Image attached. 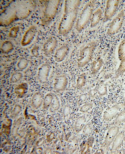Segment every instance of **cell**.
Segmentation results:
<instances>
[{"label": "cell", "mask_w": 125, "mask_h": 154, "mask_svg": "<svg viewBox=\"0 0 125 154\" xmlns=\"http://www.w3.org/2000/svg\"><path fill=\"white\" fill-rule=\"evenodd\" d=\"M35 7L33 1H11L4 7L1 12V26H8L14 22L27 18L34 10Z\"/></svg>", "instance_id": "6da1fadb"}, {"label": "cell", "mask_w": 125, "mask_h": 154, "mask_svg": "<svg viewBox=\"0 0 125 154\" xmlns=\"http://www.w3.org/2000/svg\"><path fill=\"white\" fill-rule=\"evenodd\" d=\"M80 1H66L64 14L58 27L59 34L63 36L68 35L71 32L77 19Z\"/></svg>", "instance_id": "7a4b0ae2"}, {"label": "cell", "mask_w": 125, "mask_h": 154, "mask_svg": "<svg viewBox=\"0 0 125 154\" xmlns=\"http://www.w3.org/2000/svg\"><path fill=\"white\" fill-rule=\"evenodd\" d=\"M61 1H46L42 23L43 25H48L55 18L58 13Z\"/></svg>", "instance_id": "3957f363"}, {"label": "cell", "mask_w": 125, "mask_h": 154, "mask_svg": "<svg viewBox=\"0 0 125 154\" xmlns=\"http://www.w3.org/2000/svg\"><path fill=\"white\" fill-rule=\"evenodd\" d=\"M94 5V2L90 1L84 6L77 21L76 28L78 32H80L82 31L91 20Z\"/></svg>", "instance_id": "277c9868"}, {"label": "cell", "mask_w": 125, "mask_h": 154, "mask_svg": "<svg viewBox=\"0 0 125 154\" xmlns=\"http://www.w3.org/2000/svg\"><path fill=\"white\" fill-rule=\"evenodd\" d=\"M96 47V44L92 42L80 50L78 60V65L79 68L85 67L91 61Z\"/></svg>", "instance_id": "5b68a950"}, {"label": "cell", "mask_w": 125, "mask_h": 154, "mask_svg": "<svg viewBox=\"0 0 125 154\" xmlns=\"http://www.w3.org/2000/svg\"><path fill=\"white\" fill-rule=\"evenodd\" d=\"M124 18V11L122 10L112 21L107 32L109 35H115L119 32L123 25Z\"/></svg>", "instance_id": "8992f818"}, {"label": "cell", "mask_w": 125, "mask_h": 154, "mask_svg": "<svg viewBox=\"0 0 125 154\" xmlns=\"http://www.w3.org/2000/svg\"><path fill=\"white\" fill-rule=\"evenodd\" d=\"M118 58L120 63L116 72V78H118L125 72V38L121 42L118 48Z\"/></svg>", "instance_id": "52a82bcc"}, {"label": "cell", "mask_w": 125, "mask_h": 154, "mask_svg": "<svg viewBox=\"0 0 125 154\" xmlns=\"http://www.w3.org/2000/svg\"><path fill=\"white\" fill-rule=\"evenodd\" d=\"M118 0H109L107 2L103 21L111 20L116 13L120 3Z\"/></svg>", "instance_id": "ba28073f"}, {"label": "cell", "mask_w": 125, "mask_h": 154, "mask_svg": "<svg viewBox=\"0 0 125 154\" xmlns=\"http://www.w3.org/2000/svg\"><path fill=\"white\" fill-rule=\"evenodd\" d=\"M58 41L54 37H50L44 43L43 51L46 56L50 57L54 53L58 46Z\"/></svg>", "instance_id": "9c48e42d"}, {"label": "cell", "mask_w": 125, "mask_h": 154, "mask_svg": "<svg viewBox=\"0 0 125 154\" xmlns=\"http://www.w3.org/2000/svg\"><path fill=\"white\" fill-rule=\"evenodd\" d=\"M37 31V28L34 26L29 27L22 38L21 42V45L26 47L30 45L34 39Z\"/></svg>", "instance_id": "30bf717a"}, {"label": "cell", "mask_w": 125, "mask_h": 154, "mask_svg": "<svg viewBox=\"0 0 125 154\" xmlns=\"http://www.w3.org/2000/svg\"><path fill=\"white\" fill-rule=\"evenodd\" d=\"M51 69L50 66L47 63H43L39 68L37 78L39 82L41 84L47 83Z\"/></svg>", "instance_id": "8fae6325"}, {"label": "cell", "mask_w": 125, "mask_h": 154, "mask_svg": "<svg viewBox=\"0 0 125 154\" xmlns=\"http://www.w3.org/2000/svg\"><path fill=\"white\" fill-rule=\"evenodd\" d=\"M120 128L115 126L110 128L108 130L103 143V147L106 151L113 142L115 138L119 132Z\"/></svg>", "instance_id": "7c38bea8"}, {"label": "cell", "mask_w": 125, "mask_h": 154, "mask_svg": "<svg viewBox=\"0 0 125 154\" xmlns=\"http://www.w3.org/2000/svg\"><path fill=\"white\" fill-rule=\"evenodd\" d=\"M68 83L67 77L64 75L58 76L55 78L53 84L54 89L58 92H62L67 88Z\"/></svg>", "instance_id": "4fadbf2b"}, {"label": "cell", "mask_w": 125, "mask_h": 154, "mask_svg": "<svg viewBox=\"0 0 125 154\" xmlns=\"http://www.w3.org/2000/svg\"><path fill=\"white\" fill-rule=\"evenodd\" d=\"M70 48L67 45H63L55 51L54 58L56 62L60 63L63 61L68 55Z\"/></svg>", "instance_id": "5bb4252c"}, {"label": "cell", "mask_w": 125, "mask_h": 154, "mask_svg": "<svg viewBox=\"0 0 125 154\" xmlns=\"http://www.w3.org/2000/svg\"><path fill=\"white\" fill-rule=\"evenodd\" d=\"M120 106L117 105L108 108L105 112L103 115V119L106 121L112 120L120 112Z\"/></svg>", "instance_id": "9a60e30c"}, {"label": "cell", "mask_w": 125, "mask_h": 154, "mask_svg": "<svg viewBox=\"0 0 125 154\" xmlns=\"http://www.w3.org/2000/svg\"><path fill=\"white\" fill-rule=\"evenodd\" d=\"M124 137V134L122 132L117 135L113 142L111 151L112 153H115L119 149L123 143Z\"/></svg>", "instance_id": "2e32d148"}, {"label": "cell", "mask_w": 125, "mask_h": 154, "mask_svg": "<svg viewBox=\"0 0 125 154\" xmlns=\"http://www.w3.org/2000/svg\"><path fill=\"white\" fill-rule=\"evenodd\" d=\"M43 100L41 94L36 92L33 95L31 100V106L33 109H39L43 104Z\"/></svg>", "instance_id": "e0dca14e"}, {"label": "cell", "mask_w": 125, "mask_h": 154, "mask_svg": "<svg viewBox=\"0 0 125 154\" xmlns=\"http://www.w3.org/2000/svg\"><path fill=\"white\" fill-rule=\"evenodd\" d=\"M102 12L99 8L93 13L91 20V26L94 27L96 26L102 19Z\"/></svg>", "instance_id": "ac0fdd59"}, {"label": "cell", "mask_w": 125, "mask_h": 154, "mask_svg": "<svg viewBox=\"0 0 125 154\" xmlns=\"http://www.w3.org/2000/svg\"><path fill=\"white\" fill-rule=\"evenodd\" d=\"M28 84L25 82L21 83L15 88L14 92L19 97H22L28 92Z\"/></svg>", "instance_id": "d6986e66"}, {"label": "cell", "mask_w": 125, "mask_h": 154, "mask_svg": "<svg viewBox=\"0 0 125 154\" xmlns=\"http://www.w3.org/2000/svg\"><path fill=\"white\" fill-rule=\"evenodd\" d=\"M104 61L101 58H99L95 60L93 63L91 68V74L96 75L103 65Z\"/></svg>", "instance_id": "ffe728a7"}, {"label": "cell", "mask_w": 125, "mask_h": 154, "mask_svg": "<svg viewBox=\"0 0 125 154\" xmlns=\"http://www.w3.org/2000/svg\"><path fill=\"white\" fill-rule=\"evenodd\" d=\"M14 48L13 43L9 41L3 42L1 46V50L2 53L8 54L12 52Z\"/></svg>", "instance_id": "44dd1931"}, {"label": "cell", "mask_w": 125, "mask_h": 154, "mask_svg": "<svg viewBox=\"0 0 125 154\" xmlns=\"http://www.w3.org/2000/svg\"><path fill=\"white\" fill-rule=\"evenodd\" d=\"M55 96V94L52 93H49L46 95L43 99V105L44 109H47L50 107Z\"/></svg>", "instance_id": "7402d4cb"}, {"label": "cell", "mask_w": 125, "mask_h": 154, "mask_svg": "<svg viewBox=\"0 0 125 154\" xmlns=\"http://www.w3.org/2000/svg\"><path fill=\"white\" fill-rule=\"evenodd\" d=\"M86 120L83 116L79 117L76 121L74 125L75 130L77 133L83 129L85 127Z\"/></svg>", "instance_id": "603a6c76"}, {"label": "cell", "mask_w": 125, "mask_h": 154, "mask_svg": "<svg viewBox=\"0 0 125 154\" xmlns=\"http://www.w3.org/2000/svg\"><path fill=\"white\" fill-rule=\"evenodd\" d=\"M97 91L100 96H104L107 94V87L103 82H101L99 84Z\"/></svg>", "instance_id": "cb8c5ba5"}, {"label": "cell", "mask_w": 125, "mask_h": 154, "mask_svg": "<svg viewBox=\"0 0 125 154\" xmlns=\"http://www.w3.org/2000/svg\"><path fill=\"white\" fill-rule=\"evenodd\" d=\"M60 106V101L58 98L55 96L52 104L49 108L50 111L51 113H54L58 110Z\"/></svg>", "instance_id": "d4e9b609"}, {"label": "cell", "mask_w": 125, "mask_h": 154, "mask_svg": "<svg viewBox=\"0 0 125 154\" xmlns=\"http://www.w3.org/2000/svg\"><path fill=\"white\" fill-rule=\"evenodd\" d=\"M28 62L25 57H21L19 59L17 63V68L20 70H23L25 69L28 66Z\"/></svg>", "instance_id": "484cf974"}, {"label": "cell", "mask_w": 125, "mask_h": 154, "mask_svg": "<svg viewBox=\"0 0 125 154\" xmlns=\"http://www.w3.org/2000/svg\"><path fill=\"white\" fill-rule=\"evenodd\" d=\"M23 75L22 73L19 72H14L11 75L10 82L12 83H16L19 82L23 78Z\"/></svg>", "instance_id": "4316f807"}, {"label": "cell", "mask_w": 125, "mask_h": 154, "mask_svg": "<svg viewBox=\"0 0 125 154\" xmlns=\"http://www.w3.org/2000/svg\"><path fill=\"white\" fill-rule=\"evenodd\" d=\"M86 82L85 75H83L79 76L77 79L76 87L77 90H80L85 85Z\"/></svg>", "instance_id": "83f0119b"}, {"label": "cell", "mask_w": 125, "mask_h": 154, "mask_svg": "<svg viewBox=\"0 0 125 154\" xmlns=\"http://www.w3.org/2000/svg\"><path fill=\"white\" fill-rule=\"evenodd\" d=\"M125 121V111L120 112L116 117L115 123L116 125L121 124Z\"/></svg>", "instance_id": "f1b7e54d"}, {"label": "cell", "mask_w": 125, "mask_h": 154, "mask_svg": "<svg viewBox=\"0 0 125 154\" xmlns=\"http://www.w3.org/2000/svg\"><path fill=\"white\" fill-rule=\"evenodd\" d=\"M19 31V27L18 26H14L10 30L9 35L10 38H16L18 36V33Z\"/></svg>", "instance_id": "f546056e"}, {"label": "cell", "mask_w": 125, "mask_h": 154, "mask_svg": "<svg viewBox=\"0 0 125 154\" xmlns=\"http://www.w3.org/2000/svg\"><path fill=\"white\" fill-rule=\"evenodd\" d=\"M93 106V104L92 102L85 104L80 107V111L82 113H86L92 109Z\"/></svg>", "instance_id": "4dcf8cb0"}, {"label": "cell", "mask_w": 125, "mask_h": 154, "mask_svg": "<svg viewBox=\"0 0 125 154\" xmlns=\"http://www.w3.org/2000/svg\"><path fill=\"white\" fill-rule=\"evenodd\" d=\"M92 128L91 124L90 123H88L85 125L83 129V134L86 136H88L92 133Z\"/></svg>", "instance_id": "1f68e13d"}, {"label": "cell", "mask_w": 125, "mask_h": 154, "mask_svg": "<svg viewBox=\"0 0 125 154\" xmlns=\"http://www.w3.org/2000/svg\"><path fill=\"white\" fill-rule=\"evenodd\" d=\"M94 138L93 136H91L88 139L87 141V151L90 152L89 149L90 148L92 147L94 142Z\"/></svg>", "instance_id": "d6a6232c"}, {"label": "cell", "mask_w": 125, "mask_h": 154, "mask_svg": "<svg viewBox=\"0 0 125 154\" xmlns=\"http://www.w3.org/2000/svg\"><path fill=\"white\" fill-rule=\"evenodd\" d=\"M21 109L22 108L20 105H16L15 106L12 111V115L13 116H17L20 112Z\"/></svg>", "instance_id": "836d02e7"}, {"label": "cell", "mask_w": 125, "mask_h": 154, "mask_svg": "<svg viewBox=\"0 0 125 154\" xmlns=\"http://www.w3.org/2000/svg\"><path fill=\"white\" fill-rule=\"evenodd\" d=\"M31 53L34 57H38L40 55L39 47L37 46H34L31 50Z\"/></svg>", "instance_id": "e575fe53"}, {"label": "cell", "mask_w": 125, "mask_h": 154, "mask_svg": "<svg viewBox=\"0 0 125 154\" xmlns=\"http://www.w3.org/2000/svg\"><path fill=\"white\" fill-rule=\"evenodd\" d=\"M70 112V109L68 106H66L64 107V111L63 114L65 116H67L69 115Z\"/></svg>", "instance_id": "d590c367"}, {"label": "cell", "mask_w": 125, "mask_h": 154, "mask_svg": "<svg viewBox=\"0 0 125 154\" xmlns=\"http://www.w3.org/2000/svg\"><path fill=\"white\" fill-rule=\"evenodd\" d=\"M86 146H87V142H83L80 146V150L82 153L84 152L85 151Z\"/></svg>", "instance_id": "8d00e7d4"}, {"label": "cell", "mask_w": 125, "mask_h": 154, "mask_svg": "<svg viewBox=\"0 0 125 154\" xmlns=\"http://www.w3.org/2000/svg\"><path fill=\"white\" fill-rule=\"evenodd\" d=\"M87 98V97L86 94H82L79 97V99L82 101H84L86 100Z\"/></svg>", "instance_id": "74e56055"}, {"label": "cell", "mask_w": 125, "mask_h": 154, "mask_svg": "<svg viewBox=\"0 0 125 154\" xmlns=\"http://www.w3.org/2000/svg\"><path fill=\"white\" fill-rule=\"evenodd\" d=\"M103 152L104 151H103V150L100 149L97 150L95 154H103L104 153Z\"/></svg>", "instance_id": "f35d334b"}]
</instances>
